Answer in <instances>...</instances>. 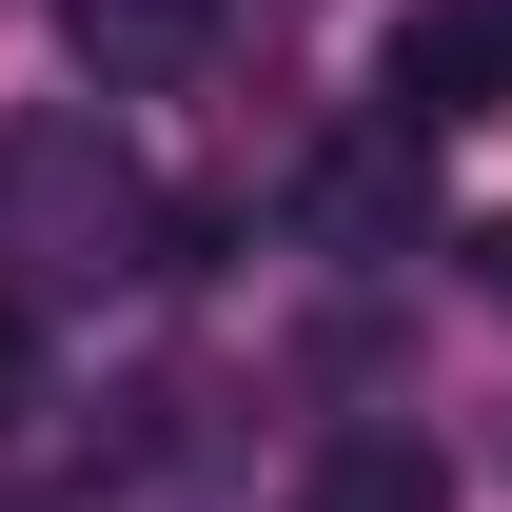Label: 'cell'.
Masks as SVG:
<instances>
[{"label":"cell","mask_w":512,"mask_h":512,"mask_svg":"<svg viewBox=\"0 0 512 512\" xmlns=\"http://www.w3.org/2000/svg\"><path fill=\"white\" fill-rule=\"evenodd\" d=\"M138 237V158L99 99H40V119H0V296H60V276H119Z\"/></svg>","instance_id":"obj_1"},{"label":"cell","mask_w":512,"mask_h":512,"mask_svg":"<svg viewBox=\"0 0 512 512\" xmlns=\"http://www.w3.org/2000/svg\"><path fill=\"white\" fill-rule=\"evenodd\" d=\"M375 119H394V138L512 119V0H414V20L375 40Z\"/></svg>","instance_id":"obj_2"},{"label":"cell","mask_w":512,"mask_h":512,"mask_svg":"<svg viewBox=\"0 0 512 512\" xmlns=\"http://www.w3.org/2000/svg\"><path fill=\"white\" fill-rule=\"evenodd\" d=\"M60 60H79V99H178L217 60V0H60Z\"/></svg>","instance_id":"obj_3"},{"label":"cell","mask_w":512,"mask_h":512,"mask_svg":"<svg viewBox=\"0 0 512 512\" xmlns=\"http://www.w3.org/2000/svg\"><path fill=\"white\" fill-rule=\"evenodd\" d=\"M296 512H453V453L414 434V414H355V434L296 473Z\"/></svg>","instance_id":"obj_4"},{"label":"cell","mask_w":512,"mask_h":512,"mask_svg":"<svg viewBox=\"0 0 512 512\" xmlns=\"http://www.w3.org/2000/svg\"><path fill=\"white\" fill-rule=\"evenodd\" d=\"M296 217H316L335 256H375L394 217H414V138H394V119H375V138H335V158H316V197H296Z\"/></svg>","instance_id":"obj_5"},{"label":"cell","mask_w":512,"mask_h":512,"mask_svg":"<svg viewBox=\"0 0 512 512\" xmlns=\"http://www.w3.org/2000/svg\"><path fill=\"white\" fill-rule=\"evenodd\" d=\"M20 394H40V296H0V434H20Z\"/></svg>","instance_id":"obj_6"},{"label":"cell","mask_w":512,"mask_h":512,"mask_svg":"<svg viewBox=\"0 0 512 512\" xmlns=\"http://www.w3.org/2000/svg\"><path fill=\"white\" fill-rule=\"evenodd\" d=\"M0 512H99V493H79V473H40V493H0Z\"/></svg>","instance_id":"obj_7"},{"label":"cell","mask_w":512,"mask_h":512,"mask_svg":"<svg viewBox=\"0 0 512 512\" xmlns=\"http://www.w3.org/2000/svg\"><path fill=\"white\" fill-rule=\"evenodd\" d=\"M473 256H493V296H512V237H473Z\"/></svg>","instance_id":"obj_8"}]
</instances>
